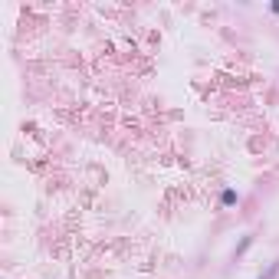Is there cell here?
I'll return each instance as SVG.
<instances>
[{"label": "cell", "instance_id": "6da1fadb", "mask_svg": "<svg viewBox=\"0 0 279 279\" xmlns=\"http://www.w3.org/2000/svg\"><path fill=\"white\" fill-rule=\"evenodd\" d=\"M220 204H223V207H237V204H240V194L233 191V187H227V191L220 194Z\"/></svg>", "mask_w": 279, "mask_h": 279}, {"label": "cell", "instance_id": "7a4b0ae2", "mask_svg": "<svg viewBox=\"0 0 279 279\" xmlns=\"http://www.w3.org/2000/svg\"><path fill=\"white\" fill-rule=\"evenodd\" d=\"M276 273H279V263H273V266H270V270H266V273H263V276H260V279H273V276H276Z\"/></svg>", "mask_w": 279, "mask_h": 279}, {"label": "cell", "instance_id": "3957f363", "mask_svg": "<svg viewBox=\"0 0 279 279\" xmlns=\"http://www.w3.org/2000/svg\"><path fill=\"white\" fill-rule=\"evenodd\" d=\"M270 10H273V13H279V0H273V3H270Z\"/></svg>", "mask_w": 279, "mask_h": 279}]
</instances>
